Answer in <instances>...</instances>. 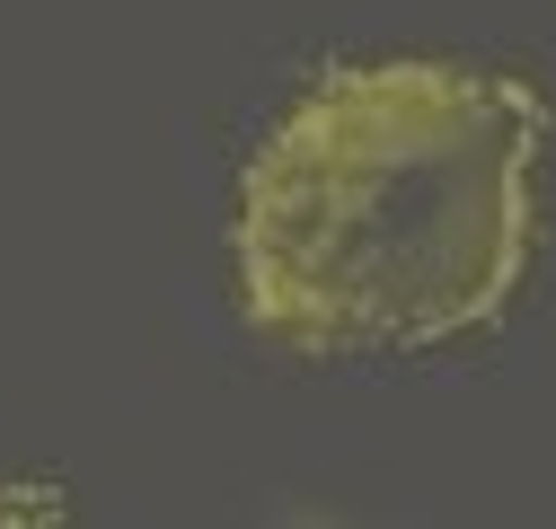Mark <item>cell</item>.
<instances>
[{"mask_svg": "<svg viewBox=\"0 0 556 529\" xmlns=\"http://www.w3.org/2000/svg\"><path fill=\"white\" fill-rule=\"evenodd\" d=\"M547 98L485 62L389 53L309 80L239 168V309L292 353L485 336L539 238Z\"/></svg>", "mask_w": 556, "mask_h": 529, "instance_id": "obj_1", "label": "cell"}]
</instances>
